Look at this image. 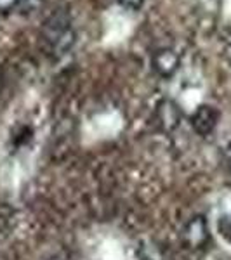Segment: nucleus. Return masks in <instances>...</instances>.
Wrapping results in <instances>:
<instances>
[{
  "mask_svg": "<svg viewBox=\"0 0 231 260\" xmlns=\"http://www.w3.org/2000/svg\"><path fill=\"white\" fill-rule=\"evenodd\" d=\"M183 243L190 250H204L209 245L211 233H209V224L204 215H195L184 224L181 233Z\"/></svg>",
  "mask_w": 231,
  "mask_h": 260,
  "instance_id": "2",
  "label": "nucleus"
},
{
  "mask_svg": "<svg viewBox=\"0 0 231 260\" xmlns=\"http://www.w3.org/2000/svg\"><path fill=\"white\" fill-rule=\"evenodd\" d=\"M120 6H124L125 9L129 11H137L142 7V4H145V0H119Z\"/></svg>",
  "mask_w": 231,
  "mask_h": 260,
  "instance_id": "9",
  "label": "nucleus"
},
{
  "mask_svg": "<svg viewBox=\"0 0 231 260\" xmlns=\"http://www.w3.org/2000/svg\"><path fill=\"white\" fill-rule=\"evenodd\" d=\"M19 6V0H0V14L11 12L12 9Z\"/></svg>",
  "mask_w": 231,
  "mask_h": 260,
  "instance_id": "8",
  "label": "nucleus"
},
{
  "mask_svg": "<svg viewBox=\"0 0 231 260\" xmlns=\"http://www.w3.org/2000/svg\"><path fill=\"white\" fill-rule=\"evenodd\" d=\"M155 118H157L158 125H160V128L163 132H174V130L181 125L183 113L172 99H162L160 103L157 104Z\"/></svg>",
  "mask_w": 231,
  "mask_h": 260,
  "instance_id": "5",
  "label": "nucleus"
},
{
  "mask_svg": "<svg viewBox=\"0 0 231 260\" xmlns=\"http://www.w3.org/2000/svg\"><path fill=\"white\" fill-rule=\"evenodd\" d=\"M217 121H219V111L216 110L211 104H200L191 115L190 123L191 128L195 130L198 136H211L214 128L217 127Z\"/></svg>",
  "mask_w": 231,
  "mask_h": 260,
  "instance_id": "4",
  "label": "nucleus"
},
{
  "mask_svg": "<svg viewBox=\"0 0 231 260\" xmlns=\"http://www.w3.org/2000/svg\"><path fill=\"white\" fill-rule=\"evenodd\" d=\"M42 4H44V0H19V7L21 9H24L26 12L39 9Z\"/></svg>",
  "mask_w": 231,
  "mask_h": 260,
  "instance_id": "7",
  "label": "nucleus"
},
{
  "mask_svg": "<svg viewBox=\"0 0 231 260\" xmlns=\"http://www.w3.org/2000/svg\"><path fill=\"white\" fill-rule=\"evenodd\" d=\"M217 231L226 241L231 243V215H222L217 220Z\"/></svg>",
  "mask_w": 231,
  "mask_h": 260,
  "instance_id": "6",
  "label": "nucleus"
},
{
  "mask_svg": "<svg viewBox=\"0 0 231 260\" xmlns=\"http://www.w3.org/2000/svg\"><path fill=\"white\" fill-rule=\"evenodd\" d=\"M44 40L47 47L54 56H63L70 52L71 47L75 45V31L71 30L70 16L65 12H56L44 23L42 30Z\"/></svg>",
  "mask_w": 231,
  "mask_h": 260,
  "instance_id": "1",
  "label": "nucleus"
},
{
  "mask_svg": "<svg viewBox=\"0 0 231 260\" xmlns=\"http://www.w3.org/2000/svg\"><path fill=\"white\" fill-rule=\"evenodd\" d=\"M181 66V57L174 49L162 47L151 54V70L160 78H170Z\"/></svg>",
  "mask_w": 231,
  "mask_h": 260,
  "instance_id": "3",
  "label": "nucleus"
},
{
  "mask_svg": "<svg viewBox=\"0 0 231 260\" xmlns=\"http://www.w3.org/2000/svg\"><path fill=\"white\" fill-rule=\"evenodd\" d=\"M2 80H4V75H2V68H0V87H2Z\"/></svg>",
  "mask_w": 231,
  "mask_h": 260,
  "instance_id": "10",
  "label": "nucleus"
}]
</instances>
